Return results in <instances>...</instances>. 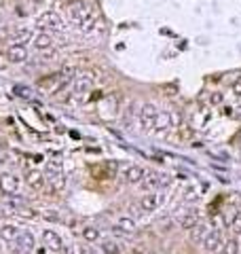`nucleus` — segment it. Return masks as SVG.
I'll return each mask as SVG.
<instances>
[{
	"instance_id": "1",
	"label": "nucleus",
	"mask_w": 241,
	"mask_h": 254,
	"mask_svg": "<svg viewBox=\"0 0 241 254\" xmlns=\"http://www.w3.org/2000/svg\"><path fill=\"white\" fill-rule=\"evenodd\" d=\"M70 15H72V21L74 26L79 28L81 32H91L93 30V24H95V17H93V9H91V4H87L83 0V2L74 4L72 9H70Z\"/></svg>"
},
{
	"instance_id": "2",
	"label": "nucleus",
	"mask_w": 241,
	"mask_h": 254,
	"mask_svg": "<svg viewBox=\"0 0 241 254\" xmlns=\"http://www.w3.org/2000/svg\"><path fill=\"white\" fill-rule=\"evenodd\" d=\"M70 81H72V79H68V76H63L61 72H58V74H51V76H45V79H40L36 87H38V91H42V94L53 95V94H60V91L66 87Z\"/></svg>"
},
{
	"instance_id": "3",
	"label": "nucleus",
	"mask_w": 241,
	"mask_h": 254,
	"mask_svg": "<svg viewBox=\"0 0 241 254\" xmlns=\"http://www.w3.org/2000/svg\"><path fill=\"white\" fill-rule=\"evenodd\" d=\"M157 108L152 104H144L140 108V125H142V131L148 133V131H154V123H157Z\"/></svg>"
},
{
	"instance_id": "4",
	"label": "nucleus",
	"mask_w": 241,
	"mask_h": 254,
	"mask_svg": "<svg viewBox=\"0 0 241 254\" xmlns=\"http://www.w3.org/2000/svg\"><path fill=\"white\" fill-rule=\"evenodd\" d=\"M21 189V180L15 174H2L0 176V193L2 195H17Z\"/></svg>"
},
{
	"instance_id": "5",
	"label": "nucleus",
	"mask_w": 241,
	"mask_h": 254,
	"mask_svg": "<svg viewBox=\"0 0 241 254\" xmlns=\"http://www.w3.org/2000/svg\"><path fill=\"white\" fill-rule=\"evenodd\" d=\"M203 248L208 250V252H211V254H220V250H222V244H224V237H222V233L218 231V229H211L208 235H205V239H203Z\"/></svg>"
},
{
	"instance_id": "6",
	"label": "nucleus",
	"mask_w": 241,
	"mask_h": 254,
	"mask_svg": "<svg viewBox=\"0 0 241 254\" xmlns=\"http://www.w3.org/2000/svg\"><path fill=\"white\" fill-rule=\"evenodd\" d=\"M93 81H95V74L93 72H81L74 76V95H83L93 87Z\"/></svg>"
},
{
	"instance_id": "7",
	"label": "nucleus",
	"mask_w": 241,
	"mask_h": 254,
	"mask_svg": "<svg viewBox=\"0 0 241 254\" xmlns=\"http://www.w3.org/2000/svg\"><path fill=\"white\" fill-rule=\"evenodd\" d=\"M163 201H165V195H163V193H154V190H151V193L144 195V197H142V199H140L138 208H140L142 212H154V210H157V208L161 206Z\"/></svg>"
},
{
	"instance_id": "8",
	"label": "nucleus",
	"mask_w": 241,
	"mask_h": 254,
	"mask_svg": "<svg viewBox=\"0 0 241 254\" xmlns=\"http://www.w3.org/2000/svg\"><path fill=\"white\" fill-rule=\"evenodd\" d=\"M19 233L21 231L15 227V224H2V227H0V242H4L6 246H11V248L15 250Z\"/></svg>"
},
{
	"instance_id": "9",
	"label": "nucleus",
	"mask_w": 241,
	"mask_h": 254,
	"mask_svg": "<svg viewBox=\"0 0 241 254\" xmlns=\"http://www.w3.org/2000/svg\"><path fill=\"white\" fill-rule=\"evenodd\" d=\"M26 185L30 187L32 190H42L47 185V178L40 169H28L26 172Z\"/></svg>"
},
{
	"instance_id": "10",
	"label": "nucleus",
	"mask_w": 241,
	"mask_h": 254,
	"mask_svg": "<svg viewBox=\"0 0 241 254\" xmlns=\"http://www.w3.org/2000/svg\"><path fill=\"white\" fill-rule=\"evenodd\" d=\"M163 178H165V176H161L159 172L146 169V172H144V178H142V182H140V187L144 189V190H148V193H151V190H154L157 187H161V185H163Z\"/></svg>"
},
{
	"instance_id": "11",
	"label": "nucleus",
	"mask_w": 241,
	"mask_h": 254,
	"mask_svg": "<svg viewBox=\"0 0 241 254\" xmlns=\"http://www.w3.org/2000/svg\"><path fill=\"white\" fill-rule=\"evenodd\" d=\"M144 172L146 169L140 167V165H127L123 169V180L127 182V185H140L142 178H144Z\"/></svg>"
},
{
	"instance_id": "12",
	"label": "nucleus",
	"mask_w": 241,
	"mask_h": 254,
	"mask_svg": "<svg viewBox=\"0 0 241 254\" xmlns=\"http://www.w3.org/2000/svg\"><path fill=\"white\" fill-rule=\"evenodd\" d=\"M6 60L11 64H21L28 60V49L26 45H17V42H13V45L6 49Z\"/></svg>"
},
{
	"instance_id": "13",
	"label": "nucleus",
	"mask_w": 241,
	"mask_h": 254,
	"mask_svg": "<svg viewBox=\"0 0 241 254\" xmlns=\"http://www.w3.org/2000/svg\"><path fill=\"white\" fill-rule=\"evenodd\" d=\"M38 26H42L45 30H63L61 19L58 17V13H53V11L45 13V15H42V17L38 19Z\"/></svg>"
},
{
	"instance_id": "14",
	"label": "nucleus",
	"mask_w": 241,
	"mask_h": 254,
	"mask_svg": "<svg viewBox=\"0 0 241 254\" xmlns=\"http://www.w3.org/2000/svg\"><path fill=\"white\" fill-rule=\"evenodd\" d=\"M42 242H45V246L47 248H51V250H61L63 248V242H61L60 233H55L53 229L42 231Z\"/></svg>"
},
{
	"instance_id": "15",
	"label": "nucleus",
	"mask_w": 241,
	"mask_h": 254,
	"mask_svg": "<svg viewBox=\"0 0 241 254\" xmlns=\"http://www.w3.org/2000/svg\"><path fill=\"white\" fill-rule=\"evenodd\" d=\"M210 231H211V227L208 222H197L195 227L190 229V242H193V244H201Z\"/></svg>"
},
{
	"instance_id": "16",
	"label": "nucleus",
	"mask_w": 241,
	"mask_h": 254,
	"mask_svg": "<svg viewBox=\"0 0 241 254\" xmlns=\"http://www.w3.org/2000/svg\"><path fill=\"white\" fill-rule=\"evenodd\" d=\"M197 222H201L199 212H188V214H184V216H180V218H178V227H180V229H184V231H190Z\"/></svg>"
},
{
	"instance_id": "17",
	"label": "nucleus",
	"mask_w": 241,
	"mask_h": 254,
	"mask_svg": "<svg viewBox=\"0 0 241 254\" xmlns=\"http://www.w3.org/2000/svg\"><path fill=\"white\" fill-rule=\"evenodd\" d=\"M34 47H36L38 51H42V53H51L53 51V38L49 36L47 32H42V34H38V36L34 38Z\"/></svg>"
},
{
	"instance_id": "18",
	"label": "nucleus",
	"mask_w": 241,
	"mask_h": 254,
	"mask_svg": "<svg viewBox=\"0 0 241 254\" xmlns=\"http://www.w3.org/2000/svg\"><path fill=\"white\" fill-rule=\"evenodd\" d=\"M17 252H32L34 250V235L30 231H26V233H19V239H17Z\"/></svg>"
},
{
	"instance_id": "19",
	"label": "nucleus",
	"mask_w": 241,
	"mask_h": 254,
	"mask_svg": "<svg viewBox=\"0 0 241 254\" xmlns=\"http://www.w3.org/2000/svg\"><path fill=\"white\" fill-rule=\"evenodd\" d=\"M117 233H133L136 231V221H133L131 216H120L119 221H117V227H115Z\"/></svg>"
},
{
	"instance_id": "20",
	"label": "nucleus",
	"mask_w": 241,
	"mask_h": 254,
	"mask_svg": "<svg viewBox=\"0 0 241 254\" xmlns=\"http://www.w3.org/2000/svg\"><path fill=\"white\" fill-rule=\"evenodd\" d=\"M220 254H239V242H237V237H229V239H224Z\"/></svg>"
},
{
	"instance_id": "21",
	"label": "nucleus",
	"mask_w": 241,
	"mask_h": 254,
	"mask_svg": "<svg viewBox=\"0 0 241 254\" xmlns=\"http://www.w3.org/2000/svg\"><path fill=\"white\" fill-rule=\"evenodd\" d=\"M167 127H172V117L165 115V112H163V115H157V123H154V131L161 133V131H165Z\"/></svg>"
},
{
	"instance_id": "22",
	"label": "nucleus",
	"mask_w": 241,
	"mask_h": 254,
	"mask_svg": "<svg viewBox=\"0 0 241 254\" xmlns=\"http://www.w3.org/2000/svg\"><path fill=\"white\" fill-rule=\"evenodd\" d=\"M83 237H85V242H97L100 239V229L87 224V227H83Z\"/></svg>"
},
{
	"instance_id": "23",
	"label": "nucleus",
	"mask_w": 241,
	"mask_h": 254,
	"mask_svg": "<svg viewBox=\"0 0 241 254\" xmlns=\"http://www.w3.org/2000/svg\"><path fill=\"white\" fill-rule=\"evenodd\" d=\"M231 231L235 233V235H241V210H237L235 216L231 218Z\"/></svg>"
},
{
	"instance_id": "24",
	"label": "nucleus",
	"mask_w": 241,
	"mask_h": 254,
	"mask_svg": "<svg viewBox=\"0 0 241 254\" xmlns=\"http://www.w3.org/2000/svg\"><path fill=\"white\" fill-rule=\"evenodd\" d=\"M102 250H104V254H119L120 252L119 244H115V242H104L102 244Z\"/></svg>"
},
{
	"instance_id": "25",
	"label": "nucleus",
	"mask_w": 241,
	"mask_h": 254,
	"mask_svg": "<svg viewBox=\"0 0 241 254\" xmlns=\"http://www.w3.org/2000/svg\"><path fill=\"white\" fill-rule=\"evenodd\" d=\"M30 38H32V32L30 30H19L15 34V42H17V45H24V42H28Z\"/></svg>"
},
{
	"instance_id": "26",
	"label": "nucleus",
	"mask_w": 241,
	"mask_h": 254,
	"mask_svg": "<svg viewBox=\"0 0 241 254\" xmlns=\"http://www.w3.org/2000/svg\"><path fill=\"white\" fill-rule=\"evenodd\" d=\"M42 218H47V221H53V222H60V221H61V216H60L55 210H47V212H42Z\"/></svg>"
},
{
	"instance_id": "27",
	"label": "nucleus",
	"mask_w": 241,
	"mask_h": 254,
	"mask_svg": "<svg viewBox=\"0 0 241 254\" xmlns=\"http://www.w3.org/2000/svg\"><path fill=\"white\" fill-rule=\"evenodd\" d=\"M47 169H49L51 174H60V172H61V163H60V161H49Z\"/></svg>"
},
{
	"instance_id": "28",
	"label": "nucleus",
	"mask_w": 241,
	"mask_h": 254,
	"mask_svg": "<svg viewBox=\"0 0 241 254\" xmlns=\"http://www.w3.org/2000/svg\"><path fill=\"white\" fill-rule=\"evenodd\" d=\"M233 94L241 97V79H237L235 83H233Z\"/></svg>"
},
{
	"instance_id": "29",
	"label": "nucleus",
	"mask_w": 241,
	"mask_h": 254,
	"mask_svg": "<svg viewBox=\"0 0 241 254\" xmlns=\"http://www.w3.org/2000/svg\"><path fill=\"white\" fill-rule=\"evenodd\" d=\"M222 100H224V95H222V94H214V95H210V102H211V104H220Z\"/></svg>"
},
{
	"instance_id": "30",
	"label": "nucleus",
	"mask_w": 241,
	"mask_h": 254,
	"mask_svg": "<svg viewBox=\"0 0 241 254\" xmlns=\"http://www.w3.org/2000/svg\"><path fill=\"white\" fill-rule=\"evenodd\" d=\"M180 136H182V140H186V138H190V129L186 125H182L180 127Z\"/></svg>"
},
{
	"instance_id": "31",
	"label": "nucleus",
	"mask_w": 241,
	"mask_h": 254,
	"mask_svg": "<svg viewBox=\"0 0 241 254\" xmlns=\"http://www.w3.org/2000/svg\"><path fill=\"white\" fill-rule=\"evenodd\" d=\"M159 227H163L161 231H169V227H172V221H169V218H165L163 222H159Z\"/></svg>"
},
{
	"instance_id": "32",
	"label": "nucleus",
	"mask_w": 241,
	"mask_h": 254,
	"mask_svg": "<svg viewBox=\"0 0 241 254\" xmlns=\"http://www.w3.org/2000/svg\"><path fill=\"white\" fill-rule=\"evenodd\" d=\"M79 254H93V248H91V246H81Z\"/></svg>"
},
{
	"instance_id": "33",
	"label": "nucleus",
	"mask_w": 241,
	"mask_h": 254,
	"mask_svg": "<svg viewBox=\"0 0 241 254\" xmlns=\"http://www.w3.org/2000/svg\"><path fill=\"white\" fill-rule=\"evenodd\" d=\"M186 199H197V190H193V189H190L188 193H186Z\"/></svg>"
},
{
	"instance_id": "34",
	"label": "nucleus",
	"mask_w": 241,
	"mask_h": 254,
	"mask_svg": "<svg viewBox=\"0 0 241 254\" xmlns=\"http://www.w3.org/2000/svg\"><path fill=\"white\" fill-rule=\"evenodd\" d=\"M79 2H83V0H66L68 6H74V4H79Z\"/></svg>"
},
{
	"instance_id": "35",
	"label": "nucleus",
	"mask_w": 241,
	"mask_h": 254,
	"mask_svg": "<svg viewBox=\"0 0 241 254\" xmlns=\"http://www.w3.org/2000/svg\"><path fill=\"white\" fill-rule=\"evenodd\" d=\"M0 216H2V212H0Z\"/></svg>"
},
{
	"instance_id": "36",
	"label": "nucleus",
	"mask_w": 241,
	"mask_h": 254,
	"mask_svg": "<svg viewBox=\"0 0 241 254\" xmlns=\"http://www.w3.org/2000/svg\"><path fill=\"white\" fill-rule=\"evenodd\" d=\"M0 246H2V242H0Z\"/></svg>"
}]
</instances>
